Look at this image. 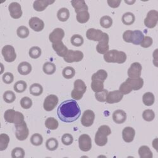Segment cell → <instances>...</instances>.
Returning a JSON list of instances; mask_svg holds the SVG:
<instances>
[{
  "instance_id": "cell-16",
  "label": "cell",
  "mask_w": 158,
  "mask_h": 158,
  "mask_svg": "<svg viewBox=\"0 0 158 158\" xmlns=\"http://www.w3.org/2000/svg\"><path fill=\"white\" fill-rule=\"evenodd\" d=\"M104 32L99 29H96L91 28L87 31L86 32V37L90 41H98L99 42L103 37Z\"/></svg>"
},
{
  "instance_id": "cell-11",
  "label": "cell",
  "mask_w": 158,
  "mask_h": 158,
  "mask_svg": "<svg viewBox=\"0 0 158 158\" xmlns=\"http://www.w3.org/2000/svg\"><path fill=\"white\" fill-rule=\"evenodd\" d=\"M79 148L84 152L89 151L92 148V140L87 134H82L78 139Z\"/></svg>"
},
{
  "instance_id": "cell-48",
  "label": "cell",
  "mask_w": 158,
  "mask_h": 158,
  "mask_svg": "<svg viewBox=\"0 0 158 158\" xmlns=\"http://www.w3.org/2000/svg\"><path fill=\"white\" fill-rule=\"evenodd\" d=\"M17 34L20 38H27L29 35V30L27 27H25V26H20V27H19L17 29Z\"/></svg>"
},
{
  "instance_id": "cell-8",
  "label": "cell",
  "mask_w": 158,
  "mask_h": 158,
  "mask_svg": "<svg viewBox=\"0 0 158 158\" xmlns=\"http://www.w3.org/2000/svg\"><path fill=\"white\" fill-rule=\"evenodd\" d=\"M2 53L4 60L8 63L14 61L17 58V54L15 48L11 45L5 46L2 49Z\"/></svg>"
},
{
  "instance_id": "cell-26",
  "label": "cell",
  "mask_w": 158,
  "mask_h": 158,
  "mask_svg": "<svg viewBox=\"0 0 158 158\" xmlns=\"http://www.w3.org/2000/svg\"><path fill=\"white\" fill-rule=\"evenodd\" d=\"M32 71L31 64L26 61L20 63L18 66V72L22 75H29Z\"/></svg>"
},
{
  "instance_id": "cell-45",
  "label": "cell",
  "mask_w": 158,
  "mask_h": 158,
  "mask_svg": "<svg viewBox=\"0 0 158 158\" xmlns=\"http://www.w3.org/2000/svg\"><path fill=\"white\" fill-rule=\"evenodd\" d=\"M31 142L35 146H39L43 142V137L39 134H34L31 138Z\"/></svg>"
},
{
  "instance_id": "cell-6",
  "label": "cell",
  "mask_w": 158,
  "mask_h": 158,
  "mask_svg": "<svg viewBox=\"0 0 158 158\" xmlns=\"http://www.w3.org/2000/svg\"><path fill=\"white\" fill-rule=\"evenodd\" d=\"M15 136L19 140L23 141L27 139L29 135V130L27 123L24 121L22 123L15 125Z\"/></svg>"
},
{
  "instance_id": "cell-41",
  "label": "cell",
  "mask_w": 158,
  "mask_h": 158,
  "mask_svg": "<svg viewBox=\"0 0 158 158\" xmlns=\"http://www.w3.org/2000/svg\"><path fill=\"white\" fill-rule=\"evenodd\" d=\"M27 84L23 81H17L14 86V90L18 93H22L27 89Z\"/></svg>"
},
{
  "instance_id": "cell-44",
  "label": "cell",
  "mask_w": 158,
  "mask_h": 158,
  "mask_svg": "<svg viewBox=\"0 0 158 158\" xmlns=\"http://www.w3.org/2000/svg\"><path fill=\"white\" fill-rule=\"evenodd\" d=\"M62 75L66 79H71L75 76V70L72 67H67L63 70Z\"/></svg>"
},
{
  "instance_id": "cell-10",
  "label": "cell",
  "mask_w": 158,
  "mask_h": 158,
  "mask_svg": "<svg viewBox=\"0 0 158 158\" xmlns=\"http://www.w3.org/2000/svg\"><path fill=\"white\" fill-rule=\"evenodd\" d=\"M58 98L54 94L48 96L44 99L43 107L46 111H51L53 110L58 103Z\"/></svg>"
},
{
  "instance_id": "cell-33",
  "label": "cell",
  "mask_w": 158,
  "mask_h": 158,
  "mask_svg": "<svg viewBox=\"0 0 158 158\" xmlns=\"http://www.w3.org/2000/svg\"><path fill=\"white\" fill-rule=\"evenodd\" d=\"M45 126L47 128L51 130H56L59 126L58 122L55 119V118L49 117L45 121Z\"/></svg>"
},
{
  "instance_id": "cell-20",
  "label": "cell",
  "mask_w": 158,
  "mask_h": 158,
  "mask_svg": "<svg viewBox=\"0 0 158 158\" xmlns=\"http://www.w3.org/2000/svg\"><path fill=\"white\" fill-rule=\"evenodd\" d=\"M135 135V131L132 127H125L122 131L123 139L127 143H130L132 142L134 139Z\"/></svg>"
},
{
  "instance_id": "cell-54",
  "label": "cell",
  "mask_w": 158,
  "mask_h": 158,
  "mask_svg": "<svg viewBox=\"0 0 158 158\" xmlns=\"http://www.w3.org/2000/svg\"><path fill=\"white\" fill-rule=\"evenodd\" d=\"M3 81L6 84H10L14 81V76L10 72H6L2 77Z\"/></svg>"
},
{
  "instance_id": "cell-50",
  "label": "cell",
  "mask_w": 158,
  "mask_h": 158,
  "mask_svg": "<svg viewBox=\"0 0 158 158\" xmlns=\"http://www.w3.org/2000/svg\"><path fill=\"white\" fill-rule=\"evenodd\" d=\"M20 105L22 108L28 110L32 106V101L29 97H23L20 100Z\"/></svg>"
},
{
  "instance_id": "cell-21",
  "label": "cell",
  "mask_w": 158,
  "mask_h": 158,
  "mask_svg": "<svg viewBox=\"0 0 158 158\" xmlns=\"http://www.w3.org/2000/svg\"><path fill=\"white\" fill-rule=\"evenodd\" d=\"M52 48L56 52V53L60 57L64 58V56L67 55L69 51L67 47L66 46L62 41L57 42L55 43H52Z\"/></svg>"
},
{
  "instance_id": "cell-23",
  "label": "cell",
  "mask_w": 158,
  "mask_h": 158,
  "mask_svg": "<svg viewBox=\"0 0 158 158\" xmlns=\"http://www.w3.org/2000/svg\"><path fill=\"white\" fill-rule=\"evenodd\" d=\"M113 120L117 124L123 123L127 120V113L122 110H118L113 113Z\"/></svg>"
},
{
  "instance_id": "cell-35",
  "label": "cell",
  "mask_w": 158,
  "mask_h": 158,
  "mask_svg": "<svg viewBox=\"0 0 158 158\" xmlns=\"http://www.w3.org/2000/svg\"><path fill=\"white\" fill-rule=\"evenodd\" d=\"M43 72L47 75H52L55 73L56 70V65L51 62H46L43 67Z\"/></svg>"
},
{
  "instance_id": "cell-52",
  "label": "cell",
  "mask_w": 158,
  "mask_h": 158,
  "mask_svg": "<svg viewBox=\"0 0 158 158\" xmlns=\"http://www.w3.org/2000/svg\"><path fill=\"white\" fill-rule=\"evenodd\" d=\"M119 90L123 95H127V94H130L133 90H132V88H131V86L129 85V84H128L125 81V82H123V84H121Z\"/></svg>"
},
{
  "instance_id": "cell-19",
  "label": "cell",
  "mask_w": 158,
  "mask_h": 158,
  "mask_svg": "<svg viewBox=\"0 0 158 158\" xmlns=\"http://www.w3.org/2000/svg\"><path fill=\"white\" fill-rule=\"evenodd\" d=\"M123 98V94L120 90H114L108 93L106 102L109 104H114L120 102Z\"/></svg>"
},
{
  "instance_id": "cell-30",
  "label": "cell",
  "mask_w": 158,
  "mask_h": 158,
  "mask_svg": "<svg viewBox=\"0 0 158 158\" xmlns=\"http://www.w3.org/2000/svg\"><path fill=\"white\" fill-rule=\"evenodd\" d=\"M122 20L125 25H131L135 22V17L131 12H127L122 16Z\"/></svg>"
},
{
  "instance_id": "cell-3",
  "label": "cell",
  "mask_w": 158,
  "mask_h": 158,
  "mask_svg": "<svg viewBox=\"0 0 158 158\" xmlns=\"http://www.w3.org/2000/svg\"><path fill=\"white\" fill-rule=\"evenodd\" d=\"M111 134L109 126L102 125L99 127L95 135V143L98 146H104L108 142V136Z\"/></svg>"
},
{
  "instance_id": "cell-38",
  "label": "cell",
  "mask_w": 158,
  "mask_h": 158,
  "mask_svg": "<svg viewBox=\"0 0 158 158\" xmlns=\"http://www.w3.org/2000/svg\"><path fill=\"white\" fill-rule=\"evenodd\" d=\"M46 147L50 151H54L58 148V141L55 138H50L46 142Z\"/></svg>"
},
{
  "instance_id": "cell-42",
  "label": "cell",
  "mask_w": 158,
  "mask_h": 158,
  "mask_svg": "<svg viewBox=\"0 0 158 158\" xmlns=\"http://www.w3.org/2000/svg\"><path fill=\"white\" fill-rule=\"evenodd\" d=\"M91 89L95 93H98L104 89V82L99 80H93L91 82Z\"/></svg>"
},
{
  "instance_id": "cell-12",
  "label": "cell",
  "mask_w": 158,
  "mask_h": 158,
  "mask_svg": "<svg viewBox=\"0 0 158 158\" xmlns=\"http://www.w3.org/2000/svg\"><path fill=\"white\" fill-rule=\"evenodd\" d=\"M95 120V114L90 110H85L81 118V123L85 127H89L93 125Z\"/></svg>"
},
{
  "instance_id": "cell-27",
  "label": "cell",
  "mask_w": 158,
  "mask_h": 158,
  "mask_svg": "<svg viewBox=\"0 0 158 158\" xmlns=\"http://www.w3.org/2000/svg\"><path fill=\"white\" fill-rule=\"evenodd\" d=\"M144 38V35L142 31L139 30H135L132 32L131 39V43L135 45H140Z\"/></svg>"
},
{
  "instance_id": "cell-25",
  "label": "cell",
  "mask_w": 158,
  "mask_h": 158,
  "mask_svg": "<svg viewBox=\"0 0 158 158\" xmlns=\"http://www.w3.org/2000/svg\"><path fill=\"white\" fill-rule=\"evenodd\" d=\"M71 4L74 8L76 14L82 11H88V6L84 0H73L71 1Z\"/></svg>"
},
{
  "instance_id": "cell-28",
  "label": "cell",
  "mask_w": 158,
  "mask_h": 158,
  "mask_svg": "<svg viewBox=\"0 0 158 158\" xmlns=\"http://www.w3.org/2000/svg\"><path fill=\"white\" fill-rule=\"evenodd\" d=\"M29 90L31 94H32V96H39L43 93V87L41 84L35 83L31 85Z\"/></svg>"
},
{
  "instance_id": "cell-2",
  "label": "cell",
  "mask_w": 158,
  "mask_h": 158,
  "mask_svg": "<svg viewBox=\"0 0 158 158\" xmlns=\"http://www.w3.org/2000/svg\"><path fill=\"white\" fill-rule=\"evenodd\" d=\"M127 55L123 51L116 49L108 51L104 55V60L107 63H116L118 64L124 63L127 60Z\"/></svg>"
},
{
  "instance_id": "cell-1",
  "label": "cell",
  "mask_w": 158,
  "mask_h": 158,
  "mask_svg": "<svg viewBox=\"0 0 158 158\" xmlns=\"http://www.w3.org/2000/svg\"><path fill=\"white\" fill-rule=\"evenodd\" d=\"M59 119L64 123H72L78 119L81 110L75 100L69 99L60 104L57 110Z\"/></svg>"
},
{
  "instance_id": "cell-34",
  "label": "cell",
  "mask_w": 158,
  "mask_h": 158,
  "mask_svg": "<svg viewBox=\"0 0 158 158\" xmlns=\"http://www.w3.org/2000/svg\"><path fill=\"white\" fill-rule=\"evenodd\" d=\"M142 101L143 104L147 106H150L153 105L155 101L154 95L150 92L145 93L142 97Z\"/></svg>"
},
{
  "instance_id": "cell-37",
  "label": "cell",
  "mask_w": 158,
  "mask_h": 158,
  "mask_svg": "<svg viewBox=\"0 0 158 158\" xmlns=\"http://www.w3.org/2000/svg\"><path fill=\"white\" fill-rule=\"evenodd\" d=\"M10 142V137L6 134L0 135V151H3L6 149Z\"/></svg>"
},
{
  "instance_id": "cell-15",
  "label": "cell",
  "mask_w": 158,
  "mask_h": 158,
  "mask_svg": "<svg viewBox=\"0 0 158 158\" xmlns=\"http://www.w3.org/2000/svg\"><path fill=\"white\" fill-rule=\"evenodd\" d=\"M142 67L138 62L133 63L128 70V75L130 78H137L140 77Z\"/></svg>"
},
{
  "instance_id": "cell-56",
  "label": "cell",
  "mask_w": 158,
  "mask_h": 158,
  "mask_svg": "<svg viewBox=\"0 0 158 158\" xmlns=\"http://www.w3.org/2000/svg\"><path fill=\"white\" fill-rule=\"evenodd\" d=\"M132 32H133L132 31L128 30L123 33V39L126 43H131V35H132Z\"/></svg>"
},
{
  "instance_id": "cell-17",
  "label": "cell",
  "mask_w": 158,
  "mask_h": 158,
  "mask_svg": "<svg viewBox=\"0 0 158 158\" xmlns=\"http://www.w3.org/2000/svg\"><path fill=\"white\" fill-rule=\"evenodd\" d=\"M30 27L35 32H41L44 28V22L38 17H32L29 22Z\"/></svg>"
},
{
  "instance_id": "cell-57",
  "label": "cell",
  "mask_w": 158,
  "mask_h": 158,
  "mask_svg": "<svg viewBox=\"0 0 158 158\" xmlns=\"http://www.w3.org/2000/svg\"><path fill=\"white\" fill-rule=\"evenodd\" d=\"M121 2L122 1H120V0H119V1H118V0H108L107 1L108 5L113 8H116L119 7Z\"/></svg>"
},
{
  "instance_id": "cell-9",
  "label": "cell",
  "mask_w": 158,
  "mask_h": 158,
  "mask_svg": "<svg viewBox=\"0 0 158 158\" xmlns=\"http://www.w3.org/2000/svg\"><path fill=\"white\" fill-rule=\"evenodd\" d=\"M158 19V13L156 10H152L149 11L146 18L144 20V25L149 29L154 28L157 23Z\"/></svg>"
},
{
  "instance_id": "cell-55",
  "label": "cell",
  "mask_w": 158,
  "mask_h": 158,
  "mask_svg": "<svg viewBox=\"0 0 158 158\" xmlns=\"http://www.w3.org/2000/svg\"><path fill=\"white\" fill-rule=\"evenodd\" d=\"M152 43H153V40L151 37L144 36L143 41L140 45L141 46V47H142L143 48H148L151 47L152 46Z\"/></svg>"
},
{
  "instance_id": "cell-7",
  "label": "cell",
  "mask_w": 158,
  "mask_h": 158,
  "mask_svg": "<svg viewBox=\"0 0 158 158\" xmlns=\"http://www.w3.org/2000/svg\"><path fill=\"white\" fill-rule=\"evenodd\" d=\"M84 58L83 52L81 51L69 50L67 55L63 58L64 60L69 63L73 62H80Z\"/></svg>"
},
{
  "instance_id": "cell-14",
  "label": "cell",
  "mask_w": 158,
  "mask_h": 158,
  "mask_svg": "<svg viewBox=\"0 0 158 158\" xmlns=\"http://www.w3.org/2000/svg\"><path fill=\"white\" fill-rule=\"evenodd\" d=\"M8 10L11 18L19 19L22 16V10L21 5L17 2H13L9 5Z\"/></svg>"
},
{
  "instance_id": "cell-24",
  "label": "cell",
  "mask_w": 158,
  "mask_h": 158,
  "mask_svg": "<svg viewBox=\"0 0 158 158\" xmlns=\"http://www.w3.org/2000/svg\"><path fill=\"white\" fill-rule=\"evenodd\" d=\"M126 82L132 88L133 90H140L143 85V80L141 77L137 78H128Z\"/></svg>"
},
{
  "instance_id": "cell-39",
  "label": "cell",
  "mask_w": 158,
  "mask_h": 158,
  "mask_svg": "<svg viewBox=\"0 0 158 158\" xmlns=\"http://www.w3.org/2000/svg\"><path fill=\"white\" fill-rule=\"evenodd\" d=\"M71 44L76 47H80L84 44V38L82 35L79 34H75L72 35L70 39Z\"/></svg>"
},
{
  "instance_id": "cell-32",
  "label": "cell",
  "mask_w": 158,
  "mask_h": 158,
  "mask_svg": "<svg viewBox=\"0 0 158 158\" xmlns=\"http://www.w3.org/2000/svg\"><path fill=\"white\" fill-rule=\"evenodd\" d=\"M76 19L77 22L80 23H85L89 21L90 19V14L87 10L82 11L77 13Z\"/></svg>"
},
{
  "instance_id": "cell-13",
  "label": "cell",
  "mask_w": 158,
  "mask_h": 158,
  "mask_svg": "<svg viewBox=\"0 0 158 158\" xmlns=\"http://www.w3.org/2000/svg\"><path fill=\"white\" fill-rule=\"evenodd\" d=\"M109 35L104 32L102 39L96 46V50L99 54L104 55L109 51Z\"/></svg>"
},
{
  "instance_id": "cell-40",
  "label": "cell",
  "mask_w": 158,
  "mask_h": 158,
  "mask_svg": "<svg viewBox=\"0 0 158 158\" xmlns=\"http://www.w3.org/2000/svg\"><path fill=\"white\" fill-rule=\"evenodd\" d=\"M100 25L104 29H109L113 25V19L110 16H103L100 19Z\"/></svg>"
},
{
  "instance_id": "cell-4",
  "label": "cell",
  "mask_w": 158,
  "mask_h": 158,
  "mask_svg": "<svg viewBox=\"0 0 158 158\" xmlns=\"http://www.w3.org/2000/svg\"><path fill=\"white\" fill-rule=\"evenodd\" d=\"M4 118L6 122L10 123H14L18 125L24 122L23 114L19 111H16L14 110L10 109L5 111L4 114Z\"/></svg>"
},
{
  "instance_id": "cell-31",
  "label": "cell",
  "mask_w": 158,
  "mask_h": 158,
  "mask_svg": "<svg viewBox=\"0 0 158 158\" xmlns=\"http://www.w3.org/2000/svg\"><path fill=\"white\" fill-rule=\"evenodd\" d=\"M139 154L140 158H152L153 157L152 151L147 146H142L139 148Z\"/></svg>"
},
{
  "instance_id": "cell-53",
  "label": "cell",
  "mask_w": 158,
  "mask_h": 158,
  "mask_svg": "<svg viewBox=\"0 0 158 158\" xmlns=\"http://www.w3.org/2000/svg\"><path fill=\"white\" fill-rule=\"evenodd\" d=\"M61 142L65 146H70L73 142V137L70 134H64L61 137Z\"/></svg>"
},
{
  "instance_id": "cell-29",
  "label": "cell",
  "mask_w": 158,
  "mask_h": 158,
  "mask_svg": "<svg viewBox=\"0 0 158 158\" xmlns=\"http://www.w3.org/2000/svg\"><path fill=\"white\" fill-rule=\"evenodd\" d=\"M57 17L61 22L67 21L70 17V11L69 9L66 8H60L57 13Z\"/></svg>"
},
{
  "instance_id": "cell-43",
  "label": "cell",
  "mask_w": 158,
  "mask_h": 158,
  "mask_svg": "<svg viewBox=\"0 0 158 158\" xmlns=\"http://www.w3.org/2000/svg\"><path fill=\"white\" fill-rule=\"evenodd\" d=\"M42 54L41 49L37 46H33L29 49V55L32 59H37Z\"/></svg>"
},
{
  "instance_id": "cell-47",
  "label": "cell",
  "mask_w": 158,
  "mask_h": 158,
  "mask_svg": "<svg viewBox=\"0 0 158 158\" xmlns=\"http://www.w3.org/2000/svg\"><path fill=\"white\" fill-rule=\"evenodd\" d=\"M108 94V91L106 89H103L102 90L95 93V98L99 101L104 102L106 101V98Z\"/></svg>"
},
{
  "instance_id": "cell-36",
  "label": "cell",
  "mask_w": 158,
  "mask_h": 158,
  "mask_svg": "<svg viewBox=\"0 0 158 158\" xmlns=\"http://www.w3.org/2000/svg\"><path fill=\"white\" fill-rule=\"evenodd\" d=\"M108 77V73L104 70H99L96 73H94L91 77L92 81L93 80H99L102 82H104Z\"/></svg>"
},
{
  "instance_id": "cell-22",
  "label": "cell",
  "mask_w": 158,
  "mask_h": 158,
  "mask_svg": "<svg viewBox=\"0 0 158 158\" xmlns=\"http://www.w3.org/2000/svg\"><path fill=\"white\" fill-rule=\"evenodd\" d=\"M54 3L55 1H50V0H37L34 2L33 8L37 11H43L49 5Z\"/></svg>"
},
{
  "instance_id": "cell-49",
  "label": "cell",
  "mask_w": 158,
  "mask_h": 158,
  "mask_svg": "<svg viewBox=\"0 0 158 158\" xmlns=\"http://www.w3.org/2000/svg\"><path fill=\"white\" fill-rule=\"evenodd\" d=\"M143 119L146 122H152L155 118V113L152 110H146L142 113Z\"/></svg>"
},
{
  "instance_id": "cell-5",
  "label": "cell",
  "mask_w": 158,
  "mask_h": 158,
  "mask_svg": "<svg viewBox=\"0 0 158 158\" xmlns=\"http://www.w3.org/2000/svg\"><path fill=\"white\" fill-rule=\"evenodd\" d=\"M87 90L85 82L81 79H77L74 82V89L71 93L72 98L75 100H81Z\"/></svg>"
},
{
  "instance_id": "cell-18",
  "label": "cell",
  "mask_w": 158,
  "mask_h": 158,
  "mask_svg": "<svg viewBox=\"0 0 158 158\" xmlns=\"http://www.w3.org/2000/svg\"><path fill=\"white\" fill-rule=\"evenodd\" d=\"M64 37V32L61 28H56L49 35V39L52 43L61 41Z\"/></svg>"
},
{
  "instance_id": "cell-46",
  "label": "cell",
  "mask_w": 158,
  "mask_h": 158,
  "mask_svg": "<svg viewBox=\"0 0 158 158\" xmlns=\"http://www.w3.org/2000/svg\"><path fill=\"white\" fill-rule=\"evenodd\" d=\"M3 99L6 103H12L16 99V96L13 91L7 90L3 94Z\"/></svg>"
},
{
  "instance_id": "cell-51",
  "label": "cell",
  "mask_w": 158,
  "mask_h": 158,
  "mask_svg": "<svg viewBox=\"0 0 158 158\" xmlns=\"http://www.w3.org/2000/svg\"><path fill=\"white\" fill-rule=\"evenodd\" d=\"M13 158H23L25 157V151L21 148H15L11 151Z\"/></svg>"
}]
</instances>
